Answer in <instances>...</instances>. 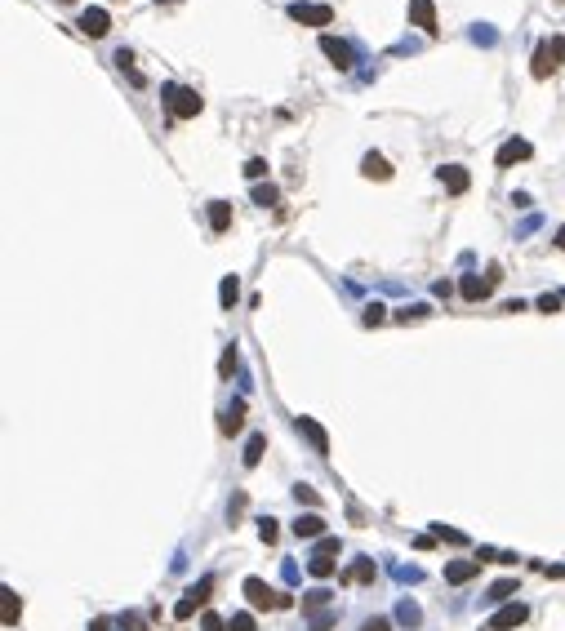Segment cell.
Returning <instances> with one entry per match:
<instances>
[{
    "label": "cell",
    "mask_w": 565,
    "mask_h": 631,
    "mask_svg": "<svg viewBox=\"0 0 565 631\" xmlns=\"http://www.w3.org/2000/svg\"><path fill=\"white\" fill-rule=\"evenodd\" d=\"M561 63H565V36H548V40H538L530 71H534V80H548Z\"/></svg>",
    "instance_id": "1"
},
{
    "label": "cell",
    "mask_w": 565,
    "mask_h": 631,
    "mask_svg": "<svg viewBox=\"0 0 565 631\" xmlns=\"http://www.w3.org/2000/svg\"><path fill=\"white\" fill-rule=\"evenodd\" d=\"M165 107H170V116L174 120H191V116H200V94L196 89H187V84H165Z\"/></svg>",
    "instance_id": "2"
},
{
    "label": "cell",
    "mask_w": 565,
    "mask_h": 631,
    "mask_svg": "<svg viewBox=\"0 0 565 631\" xmlns=\"http://www.w3.org/2000/svg\"><path fill=\"white\" fill-rule=\"evenodd\" d=\"M240 591H245V600L254 604V609H290V604H294L285 591H272L263 578H245V587H240Z\"/></svg>",
    "instance_id": "3"
},
{
    "label": "cell",
    "mask_w": 565,
    "mask_h": 631,
    "mask_svg": "<svg viewBox=\"0 0 565 631\" xmlns=\"http://www.w3.org/2000/svg\"><path fill=\"white\" fill-rule=\"evenodd\" d=\"M210 591H214V578H200V582H196V587H191V591H187V596H183V600H178V604H174V618H178V623H187V618H191V614H196V609H200V604H205V600H210Z\"/></svg>",
    "instance_id": "4"
},
{
    "label": "cell",
    "mask_w": 565,
    "mask_h": 631,
    "mask_svg": "<svg viewBox=\"0 0 565 631\" xmlns=\"http://www.w3.org/2000/svg\"><path fill=\"white\" fill-rule=\"evenodd\" d=\"M290 18L303 22V27H330L334 9H330V5H303V0H294V5H290Z\"/></svg>",
    "instance_id": "5"
},
{
    "label": "cell",
    "mask_w": 565,
    "mask_h": 631,
    "mask_svg": "<svg viewBox=\"0 0 565 631\" xmlns=\"http://www.w3.org/2000/svg\"><path fill=\"white\" fill-rule=\"evenodd\" d=\"M525 618H530V609H525V604H503V609L485 623V631H512V627H521Z\"/></svg>",
    "instance_id": "6"
},
{
    "label": "cell",
    "mask_w": 565,
    "mask_h": 631,
    "mask_svg": "<svg viewBox=\"0 0 565 631\" xmlns=\"http://www.w3.org/2000/svg\"><path fill=\"white\" fill-rule=\"evenodd\" d=\"M321 54H325V58H330V63L339 67V71H347V67H352V45H347V40H339V36H321Z\"/></svg>",
    "instance_id": "7"
},
{
    "label": "cell",
    "mask_w": 565,
    "mask_h": 631,
    "mask_svg": "<svg viewBox=\"0 0 565 631\" xmlns=\"http://www.w3.org/2000/svg\"><path fill=\"white\" fill-rule=\"evenodd\" d=\"M80 31L98 40V36H107V31H112V14H107V9H98V5H94V9H85V14H80Z\"/></svg>",
    "instance_id": "8"
},
{
    "label": "cell",
    "mask_w": 565,
    "mask_h": 631,
    "mask_svg": "<svg viewBox=\"0 0 565 631\" xmlns=\"http://www.w3.org/2000/svg\"><path fill=\"white\" fill-rule=\"evenodd\" d=\"M530 142H525V138H508V142H503V147H499V156H494V161H499V169H508V165H516V161H530Z\"/></svg>",
    "instance_id": "9"
},
{
    "label": "cell",
    "mask_w": 565,
    "mask_h": 631,
    "mask_svg": "<svg viewBox=\"0 0 565 631\" xmlns=\"http://www.w3.org/2000/svg\"><path fill=\"white\" fill-rule=\"evenodd\" d=\"M410 18H414V27L436 36V5H432V0H410Z\"/></svg>",
    "instance_id": "10"
},
{
    "label": "cell",
    "mask_w": 565,
    "mask_h": 631,
    "mask_svg": "<svg viewBox=\"0 0 565 631\" xmlns=\"http://www.w3.org/2000/svg\"><path fill=\"white\" fill-rule=\"evenodd\" d=\"M298 431L311 440V449H316V454H330V436H325V427H321L316 418H298Z\"/></svg>",
    "instance_id": "11"
},
{
    "label": "cell",
    "mask_w": 565,
    "mask_h": 631,
    "mask_svg": "<svg viewBox=\"0 0 565 631\" xmlns=\"http://www.w3.org/2000/svg\"><path fill=\"white\" fill-rule=\"evenodd\" d=\"M18 618H22V600H18V591H0V623L5 627H18Z\"/></svg>",
    "instance_id": "12"
},
{
    "label": "cell",
    "mask_w": 565,
    "mask_h": 631,
    "mask_svg": "<svg viewBox=\"0 0 565 631\" xmlns=\"http://www.w3.org/2000/svg\"><path fill=\"white\" fill-rule=\"evenodd\" d=\"M441 183H446L450 196H463L472 178H467V169H463V165H446V169H441Z\"/></svg>",
    "instance_id": "13"
},
{
    "label": "cell",
    "mask_w": 565,
    "mask_h": 631,
    "mask_svg": "<svg viewBox=\"0 0 565 631\" xmlns=\"http://www.w3.org/2000/svg\"><path fill=\"white\" fill-rule=\"evenodd\" d=\"M294 533H298V538H325V516H316V512L298 516L294 520Z\"/></svg>",
    "instance_id": "14"
},
{
    "label": "cell",
    "mask_w": 565,
    "mask_h": 631,
    "mask_svg": "<svg viewBox=\"0 0 565 631\" xmlns=\"http://www.w3.org/2000/svg\"><path fill=\"white\" fill-rule=\"evenodd\" d=\"M360 174H365V178H379V183H388V178H392V165L383 161L379 151H369L365 161H360Z\"/></svg>",
    "instance_id": "15"
},
{
    "label": "cell",
    "mask_w": 565,
    "mask_h": 631,
    "mask_svg": "<svg viewBox=\"0 0 565 631\" xmlns=\"http://www.w3.org/2000/svg\"><path fill=\"white\" fill-rule=\"evenodd\" d=\"M490 289H494V281H480V276H463L459 281V294L467 298V302H476V298H485Z\"/></svg>",
    "instance_id": "16"
},
{
    "label": "cell",
    "mask_w": 565,
    "mask_h": 631,
    "mask_svg": "<svg viewBox=\"0 0 565 631\" xmlns=\"http://www.w3.org/2000/svg\"><path fill=\"white\" fill-rule=\"evenodd\" d=\"M480 574V561H459V565H446V582H467V578H476Z\"/></svg>",
    "instance_id": "17"
},
{
    "label": "cell",
    "mask_w": 565,
    "mask_h": 631,
    "mask_svg": "<svg viewBox=\"0 0 565 631\" xmlns=\"http://www.w3.org/2000/svg\"><path fill=\"white\" fill-rule=\"evenodd\" d=\"M210 227L214 232H227V227H232V205L227 200H210Z\"/></svg>",
    "instance_id": "18"
},
{
    "label": "cell",
    "mask_w": 565,
    "mask_h": 631,
    "mask_svg": "<svg viewBox=\"0 0 565 631\" xmlns=\"http://www.w3.org/2000/svg\"><path fill=\"white\" fill-rule=\"evenodd\" d=\"M219 427H223V436H236L240 427H245V400H236V405H232V409H227V414H223V422H219Z\"/></svg>",
    "instance_id": "19"
},
{
    "label": "cell",
    "mask_w": 565,
    "mask_h": 631,
    "mask_svg": "<svg viewBox=\"0 0 565 631\" xmlns=\"http://www.w3.org/2000/svg\"><path fill=\"white\" fill-rule=\"evenodd\" d=\"M343 582H374V561H356L343 569Z\"/></svg>",
    "instance_id": "20"
},
{
    "label": "cell",
    "mask_w": 565,
    "mask_h": 631,
    "mask_svg": "<svg viewBox=\"0 0 565 631\" xmlns=\"http://www.w3.org/2000/svg\"><path fill=\"white\" fill-rule=\"evenodd\" d=\"M236 298H240V281H236V276H223V285H219V302H223V307H236Z\"/></svg>",
    "instance_id": "21"
},
{
    "label": "cell",
    "mask_w": 565,
    "mask_h": 631,
    "mask_svg": "<svg viewBox=\"0 0 565 631\" xmlns=\"http://www.w3.org/2000/svg\"><path fill=\"white\" fill-rule=\"evenodd\" d=\"M263 449H267V436H249V445H245V467H258V458H263Z\"/></svg>",
    "instance_id": "22"
},
{
    "label": "cell",
    "mask_w": 565,
    "mask_h": 631,
    "mask_svg": "<svg viewBox=\"0 0 565 631\" xmlns=\"http://www.w3.org/2000/svg\"><path fill=\"white\" fill-rule=\"evenodd\" d=\"M307 569H311V578H330L334 574V556H311Z\"/></svg>",
    "instance_id": "23"
},
{
    "label": "cell",
    "mask_w": 565,
    "mask_h": 631,
    "mask_svg": "<svg viewBox=\"0 0 565 631\" xmlns=\"http://www.w3.org/2000/svg\"><path fill=\"white\" fill-rule=\"evenodd\" d=\"M276 200H281V191H276L272 183H267V187H254V205H263V209H267V205H276Z\"/></svg>",
    "instance_id": "24"
},
{
    "label": "cell",
    "mask_w": 565,
    "mask_h": 631,
    "mask_svg": "<svg viewBox=\"0 0 565 631\" xmlns=\"http://www.w3.org/2000/svg\"><path fill=\"white\" fill-rule=\"evenodd\" d=\"M432 307H427V302H414V307H405V311H396V320H405V325H410V320H423V316H427Z\"/></svg>",
    "instance_id": "25"
},
{
    "label": "cell",
    "mask_w": 565,
    "mask_h": 631,
    "mask_svg": "<svg viewBox=\"0 0 565 631\" xmlns=\"http://www.w3.org/2000/svg\"><path fill=\"white\" fill-rule=\"evenodd\" d=\"M512 591H516V582H512V578H503V582H494V587H490V600H508Z\"/></svg>",
    "instance_id": "26"
},
{
    "label": "cell",
    "mask_w": 565,
    "mask_h": 631,
    "mask_svg": "<svg viewBox=\"0 0 565 631\" xmlns=\"http://www.w3.org/2000/svg\"><path fill=\"white\" fill-rule=\"evenodd\" d=\"M276 533H281V529H276V520L263 516V520H258V538H263V542H276Z\"/></svg>",
    "instance_id": "27"
},
{
    "label": "cell",
    "mask_w": 565,
    "mask_h": 631,
    "mask_svg": "<svg viewBox=\"0 0 565 631\" xmlns=\"http://www.w3.org/2000/svg\"><path fill=\"white\" fill-rule=\"evenodd\" d=\"M316 556H339V538H330V533H325V538L316 542Z\"/></svg>",
    "instance_id": "28"
},
{
    "label": "cell",
    "mask_w": 565,
    "mask_h": 631,
    "mask_svg": "<svg viewBox=\"0 0 565 631\" xmlns=\"http://www.w3.org/2000/svg\"><path fill=\"white\" fill-rule=\"evenodd\" d=\"M227 631H254V618H249V614H236L232 623H227Z\"/></svg>",
    "instance_id": "29"
},
{
    "label": "cell",
    "mask_w": 565,
    "mask_h": 631,
    "mask_svg": "<svg viewBox=\"0 0 565 631\" xmlns=\"http://www.w3.org/2000/svg\"><path fill=\"white\" fill-rule=\"evenodd\" d=\"M561 294H543V298H538V311H561Z\"/></svg>",
    "instance_id": "30"
},
{
    "label": "cell",
    "mask_w": 565,
    "mask_h": 631,
    "mask_svg": "<svg viewBox=\"0 0 565 631\" xmlns=\"http://www.w3.org/2000/svg\"><path fill=\"white\" fill-rule=\"evenodd\" d=\"M200 631H227V623L219 614H205V618H200Z\"/></svg>",
    "instance_id": "31"
},
{
    "label": "cell",
    "mask_w": 565,
    "mask_h": 631,
    "mask_svg": "<svg viewBox=\"0 0 565 631\" xmlns=\"http://www.w3.org/2000/svg\"><path fill=\"white\" fill-rule=\"evenodd\" d=\"M263 174H267V161H258V156H254V161L245 165V178H263Z\"/></svg>",
    "instance_id": "32"
},
{
    "label": "cell",
    "mask_w": 565,
    "mask_h": 631,
    "mask_svg": "<svg viewBox=\"0 0 565 631\" xmlns=\"http://www.w3.org/2000/svg\"><path fill=\"white\" fill-rule=\"evenodd\" d=\"M232 369H236V347H227L223 360H219V373H232Z\"/></svg>",
    "instance_id": "33"
},
{
    "label": "cell",
    "mask_w": 565,
    "mask_h": 631,
    "mask_svg": "<svg viewBox=\"0 0 565 631\" xmlns=\"http://www.w3.org/2000/svg\"><path fill=\"white\" fill-rule=\"evenodd\" d=\"M401 623H418V604H410V600H401Z\"/></svg>",
    "instance_id": "34"
},
{
    "label": "cell",
    "mask_w": 565,
    "mask_h": 631,
    "mask_svg": "<svg viewBox=\"0 0 565 631\" xmlns=\"http://www.w3.org/2000/svg\"><path fill=\"white\" fill-rule=\"evenodd\" d=\"M330 600V591L325 587H316V591H311V596H307V609H321V604H325Z\"/></svg>",
    "instance_id": "35"
},
{
    "label": "cell",
    "mask_w": 565,
    "mask_h": 631,
    "mask_svg": "<svg viewBox=\"0 0 565 631\" xmlns=\"http://www.w3.org/2000/svg\"><path fill=\"white\" fill-rule=\"evenodd\" d=\"M383 311H388V307H383V302H374V307L365 311V325H383Z\"/></svg>",
    "instance_id": "36"
},
{
    "label": "cell",
    "mask_w": 565,
    "mask_h": 631,
    "mask_svg": "<svg viewBox=\"0 0 565 631\" xmlns=\"http://www.w3.org/2000/svg\"><path fill=\"white\" fill-rule=\"evenodd\" d=\"M360 631H392V623H388V618H369V623L360 627Z\"/></svg>",
    "instance_id": "37"
},
{
    "label": "cell",
    "mask_w": 565,
    "mask_h": 631,
    "mask_svg": "<svg viewBox=\"0 0 565 631\" xmlns=\"http://www.w3.org/2000/svg\"><path fill=\"white\" fill-rule=\"evenodd\" d=\"M294 498H298V503H316V493H311L307 484H294Z\"/></svg>",
    "instance_id": "38"
},
{
    "label": "cell",
    "mask_w": 565,
    "mask_h": 631,
    "mask_svg": "<svg viewBox=\"0 0 565 631\" xmlns=\"http://www.w3.org/2000/svg\"><path fill=\"white\" fill-rule=\"evenodd\" d=\"M89 631H107V618H94V623H89Z\"/></svg>",
    "instance_id": "39"
},
{
    "label": "cell",
    "mask_w": 565,
    "mask_h": 631,
    "mask_svg": "<svg viewBox=\"0 0 565 631\" xmlns=\"http://www.w3.org/2000/svg\"><path fill=\"white\" fill-rule=\"evenodd\" d=\"M557 245H561V249H565V227H561V232H557Z\"/></svg>",
    "instance_id": "40"
},
{
    "label": "cell",
    "mask_w": 565,
    "mask_h": 631,
    "mask_svg": "<svg viewBox=\"0 0 565 631\" xmlns=\"http://www.w3.org/2000/svg\"><path fill=\"white\" fill-rule=\"evenodd\" d=\"M156 5H161V0H156ZM165 5H170V0H165Z\"/></svg>",
    "instance_id": "41"
},
{
    "label": "cell",
    "mask_w": 565,
    "mask_h": 631,
    "mask_svg": "<svg viewBox=\"0 0 565 631\" xmlns=\"http://www.w3.org/2000/svg\"><path fill=\"white\" fill-rule=\"evenodd\" d=\"M63 5H71V0H63Z\"/></svg>",
    "instance_id": "42"
}]
</instances>
